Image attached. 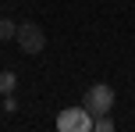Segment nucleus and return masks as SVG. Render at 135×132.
Here are the masks:
<instances>
[{"instance_id": "5", "label": "nucleus", "mask_w": 135, "mask_h": 132, "mask_svg": "<svg viewBox=\"0 0 135 132\" xmlns=\"http://www.w3.org/2000/svg\"><path fill=\"white\" fill-rule=\"evenodd\" d=\"M14 32H18L14 18H0V39H14Z\"/></svg>"}, {"instance_id": "4", "label": "nucleus", "mask_w": 135, "mask_h": 132, "mask_svg": "<svg viewBox=\"0 0 135 132\" xmlns=\"http://www.w3.org/2000/svg\"><path fill=\"white\" fill-rule=\"evenodd\" d=\"M14 86H18V75L14 71H0V93H14Z\"/></svg>"}, {"instance_id": "1", "label": "nucleus", "mask_w": 135, "mask_h": 132, "mask_svg": "<svg viewBox=\"0 0 135 132\" xmlns=\"http://www.w3.org/2000/svg\"><path fill=\"white\" fill-rule=\"evenodd\" d=\"M14 39H18L21 54H39V50H46V32H43L39 21H21L18 32H14Z\"/></svg>"}, {"instance_id": "2", "label": "nucleus", "mask_w": 135, "mask_h": 132, "mask_svg": "<svg viewBox=\"0 0 135 132\" xmlns=\"http://www.w3.org/2000/svg\"><path fill=\"white\" fill-rule=\"evenodd\" d=\"M82 107H85L93 118H100V114H110V107H114V89H110L107 82L89 86V89H85V100H82Z\"/></svg>"}, {"instance_id": "3", "label": "nucleus", "mask_w": 135, "mask_h": 132, "mask_svg": "<svg viewBox=\"0 0 135 132\" xmlns=\"http://www.w3.org/2000/svg\"><path fill=\"white\" fill-rule=\"evenodd\" d=\"M57 129L61 132H89L93 129V114L85 107H68V111L57 114Z\"/></svg>"}, {"instance_id": "6", "label": "nucleus", "mask_w": 135, "mask_h": 132, "mask_svg": "<svg viewBox=\"0 0 135 132\" xmlns=\"http://www.w3.org/2000/svg\"><path fill=\"white\" fill-rule=\"evenodd\" d=\"M110 129H114L110 114H100V118H93V132H110Z\"/></svg>"}]
</instances>
